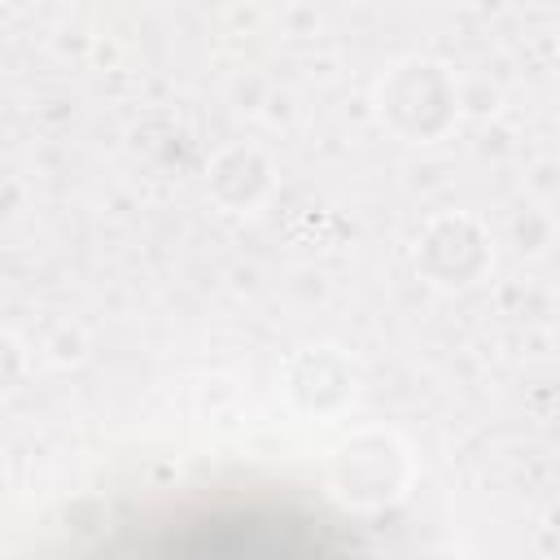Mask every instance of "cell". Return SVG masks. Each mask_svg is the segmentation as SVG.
Instances as JSON below:
<instances>
[{"mask_svg": "<svg viewBox=\"0 0 560 560\" xmlns=\"http://www.w3.org/2000/svg\"><path fill=\"white\" fill-rule=\"evenodd\" d=\"M96 560H350L332 525L315 512L267 499L223 494L192 499L153 516L140 529H122Z\"/></svg>", "mask_w": 560, "mask_h": 560, "instance_id": "6da1fadb", "label": "cell"}]
</instances>
